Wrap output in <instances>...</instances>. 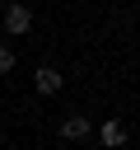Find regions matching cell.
Instances as JSON below:
<instances>
[{"mask_svg":"<svg viewBox=\"0 0 140 150\" xmlns=\"http://www.w3.org/2000/svg\"><path fill=\"white\" fill-rule=\"evenodd\" d=\"M33 84H37V94H61V84H65V75H61L56 66H37V75H33Z\"/></svg>","mask_w":140,"mask_h":150,"instance_id":"obj_2","label":"cell"},{"mask_svg":"<svg viewBox=\"0 0 140 150\" xmlns=\"http://www.w3.org/2000/svg\"><path fill=\"white\" fill-rule=\"evenodd\" d=\"M0 28L9 33V38H23V33H33V9L28 5H5V14H0Z\"/></svg>","mask_w":140,"mask_h":150,"instance_id":"obj_1","label":"cell"},{"mask_svg":"<svg viewBox=\"0 0 140 150\" xmlns=\"http://www.w3.org/2000/svg\"><path fill=\"white\" fill-rule=\"evenodd\" d=\"M9 70H14V52H9V47H0V75H9Z\"/></svg>","mask_w":140,"mask_h":150,"instance_id":"obj_5","label":"cell"},{"mask_svg":"<svg viewBox=\"0 0 140 150\" xmlns=\"http://www.w3.org/2000/svg\"><path fill=\"white\" fill-rule=\"evenodd\" d=\"M98 141H103L107 150H117V145H126V122H121V117H107V122L98 127Z\"/></svg>","mask_w":140,"mask_h":150,"instance_id":"obj_4","label":"cell"},{"mask_svg":"<svg viewBox=\"0 0 140 150\" xmlns=\"http://www.w3.org/2000/svg\"><path fill=\"white\" fill-rule=\"evenodd\" d=\"M61 136H65V141H89V136H93V122L79 117V112H70V117L61 122Z\"/></svg>","mask_w":140,"mask_h":150,"instance_id":"obj_3","label":"cell"}]
</instances>
